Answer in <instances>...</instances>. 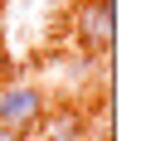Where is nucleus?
<instances>
[{
    "label": "nucleus",
    "mask_w": 151,
    "mask_h": 141,
    "mask_svg": "<svg viewBox=\"0 0 151 141\" xmlns=\"http://www.w3.org/2000/svg\"><path fill=\"white\" fill-rule=\"evenodd\" d=\"M44 127H39V136L44 141H83V127H88V117H83L78 107H54V112H44Z\"/></svg>",
    "instance_id": "3"
},
{
    "label": "nucleus",
    "mask_w": 151,
    "mask_h": 141,
    "mask_svg": "<svg viewBox=\"0 0 151 141\" xmlns=\"http://www.w3.org/2000/svg\"><path fill=\"white\" fill-rule=\"evenodd\" d=\"M49 112V102H44L39 88H29V83H20V88H0V127H10V131H29L39 127V117Z\"/></svg>",
    "instance_id": "2"
},
{
    "label": "nucleus",
    "mask_w": 151,
    "mask_h": 141,
    "mask_svg": "<svg viewBox=\"0 0 151 141\" xmlns=\"http://www.w3.org/2000/svg\"><path fill=\"white\" fill-rule=\"evenodd\" d=\"M73 29H78V49L107 59L117 44V0H83L73 15Z\"/></svg>",
    "instance_id": "1"
},
{
    "label": "nucleus",
    "mask_w": 151,
    "mask_h": 141,
    "mask_svg": "<svg viewBox=\"0 0 151 141\" xmlns=\"http://www.w3.org/2000/svg\"><path fill=\"white\" fill-rule=\"evenodd\" d=\"M0 141H24L20 131H10V127H0Z\"/></svg>",
    "instance_id": "4"
}]
</instances>
